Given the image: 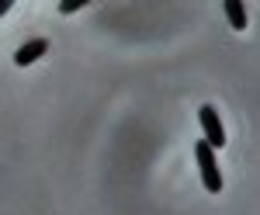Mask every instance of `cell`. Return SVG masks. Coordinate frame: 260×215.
Instances as JSON below:
<instances>
[{
    "mask_svg": "<svg viewBox=\"0 0 260 215\" xmlns=\"http://www.w3.org/2000/svg\"><path fill=\"white\" fill-rule=\"evenodd\" d=\"M7 11H11V0H0V18H4Z\"/></svg>",
    "mask_w": 260,
    "mask_h": 215,
    "instance_id": "6",
    "label": "cell"
},
{
    "mask_svg": "<svg viewBox=\"0 0 260 215\" xmlns=\"http://www.w3.org/2000/svg\"><path fill=\"white\" fill-rule=\"evenodd\" d=\"M45 52H49V42L45 39H31V42H24L18 52H14V63H18V66H31V63H39Z\"/></svg>",
    "mask_w": 260,
    "mask_h": 215,
    "instance_id": "3",
    "label": "cell"
},
{
    "mask_svg": "<svg viewBox=\"0 0 260 215\" xmlns=\"http://www.w3.org/2000/svg\"><path fill=\"white\" fill-rule=\"evenodd\" d=\"M83 7H87L83 0H62V4H59V14H77V11H83Z\"/></svg>",
    "mask_w": 260,
    "mask_h": 215,
    "instance_id": "5",
    "label": "cell"
},
{
    "mask_svg": "<svg viewBox=\"0 0 260 215\" xmlns=\"http://www.w3.org/2000/svg\"><path fill=\"white\" fill-rule=\"evenodd\" d=\"M194 160H198L205 191H208V195H219V191H222V174H219V163H215V149H212L205 139L194 142Z\"/></svg>",
    "mask_w": 260,
    "mask_h": 215,
    "instance_id": "1",
    "label": "cell"
},
{
    "mask_svg": "<svg viewBox=\"0 0 260 215\" xmlns=\"http://www.w3.org/2000/svg\"><path fill=\"white\" fill-rule=\"evenodd\" d=\"M225 18H229V24L236 32H243L246 28V7H243L240 0H225Z\"/></svg>",
    "mask_w": 260,
    "mask_h": 215,
    "instance_id": "4",
    "label": "cell"
},
{
    "mask_svg": "<svg viewBox=\"0 0 260 215\" xmlns=\"http://www.w3.org/2000/svg\"><path fill=\"white\" fill-rule=\"evenodd\" d=\"M198 121H201V129H205V142H208L212 149H222V146H225V129H222L219 111H215L212 104H201L198 108Z\"/></svg>",
    "mask_w": 260,
    "mask_h": 215,
    "instance_id": "2",
    "label": "cell"
}]
</instances>
